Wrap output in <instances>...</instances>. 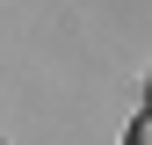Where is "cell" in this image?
Masks as SVG:
<instances>
[{
  "label": "cell",
  "instance_id": "6da1fadb",
  "mask_svg": "<svg viewBox=\"0 0 152 145\" xmlns=\"http://www.w3.org/2000/svg\"><path fill=\"white\" fill-rule=\"evenodd\" d=\"M123 145H152V109H138V116H130V131H123Z\"/></svg>",
  "mask_w": 152,
  "mask_h": 145
}]
</instances>
